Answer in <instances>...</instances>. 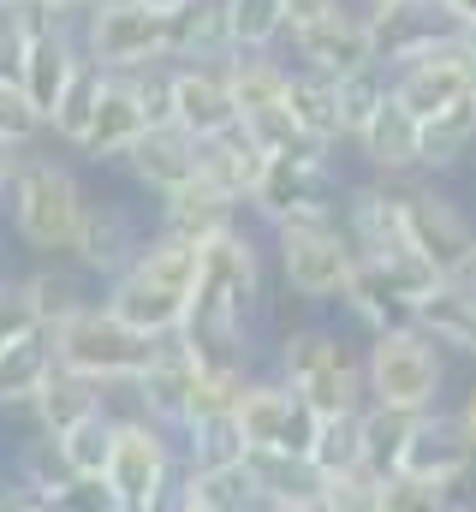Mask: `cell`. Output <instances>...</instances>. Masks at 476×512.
I'll return each mask as SVG.
<instances>
[{
    "label": "cell",
    "mask_w": 476,
    "mask_h": 512,
    "mask_svg": "<svg viewBox=\"0 0 476 512\" xmlns=\"http://www.w3.org/2000/svg\"><path fill=\"white\" fill-rule=\"evenodd\" d=\"M54 352H60V364H72V370H84V376H96V382L131 387L143 376V364L161 352V340L143 334V328H131L114 304L102 298V304L72 310V316L54 328Z\"/></svg>",
    "instance_id": "ba28073f"
},
{
    "label": "cell",
    "mask_w": 476,
    "mask_h": 512,
    "mask_svg": "<svg viewBox=\"0 0 476 512\" xmlns=\"http://www.w3.org/2000/svg\"><path fill=\"white\" fill-rule=\"evenodd\" d=\"M310 459L322 465V477H346L369 465V441H363V411H340V417H316L310 435Z\"/></svg>",
    "instance_id": "74e56055"
},
{
    "label": "cell",
    "mask_w": 476,
    "mask_h": 512,
    "mask_svg": "<svg viewBox=\"0 0 476 512\" xmlns=\"http://www.w3.org/2000/svg\"><path fill=\"white\" fill-rule=\"evenodd\" d=\"M125 167H131V179L143 191L167 197V191H179L185 179L203 173V137H191V131L173 126V120H155V126L125 149Z\"/></svg>",
    "instance_id": "d6986e66"
},
{
    "label": "cell",
    "mask_w": 476,
    "mask_h": 512,
    "mask_svg": "<svg viewBox=\"0 0 476 512\" xmlns=\"http://www.w3.org/2000/svg\"><path fill=\"white\" fill-rule=\"evenodd\" d=\"M453 411H459V423H465V435L476 441V382L465 387V393H459V405H453Z\"/></svg>",
    "instance_id": "681fc988"
},
{
    "label": "cell",
    "mask_w": 476,
    "mask_h": 512,
    "mask_svg": "<svg viewBox=\"0 0 476 512\" xmlns=\"http://www.w3.org/2000/svg\"><path fill=\"white\" fill-rule=\"evenodd\" d=\"M357 6H363V12H375V6H387V0H357Z\"/></svg>",
    "instance_id": "db71d44e"
},
{
    "label": "cell",
    "mask_w": 476,
    "mask_h": 512,
    "mask_svg": "<svg viewBox=\"0 0 476 512\" xmlns=\"http://www.w3.org/2000/svg\"><path fill=\"white\" fill-rule=\"evenodd\" d=\"M191 393H197V358H191L185 340L173 334V340H161V352L143 364V376L131 382V399H137V411H149L155 423L185 429V417H191Z\"/></svg>",
    "instance_id": "44dd1931"
},
{
    "label": "cell",
    "mask_w": 476,
    "mask_h": 512,
    "mask_svg": "<svg viewBox=\"0 0 476 512\" xmlns=\"http://www.w3.org/2000/svg\"><path fill=\"white\" fill-rule=\"evenodd\" d=\"M227 84H233L238 120H256V114L286 108L292 66H286L274 48H233V54H227Z\"/></svg>",
    "instance_id": "83f0119b"
},
{
    "label": "cell",
    "mask_w": 476,
    "mask_h": 512,
    "mask_svg": "<svg viewBox=\"0 0 476 512\" xmlns=\"http://www.w3.org/2000/svg\"><path fill=\"white\" fill-rule=\"evenodd\" d=\"M280 376L304 393V405L316 417H340V411H363L369 405L363 352H352L322 322H304V328H286L280 334Z\"/></svg>",
    "instance_id": "8992f818"
},
{
    "label": "cell",
    "mask_w": 476,
    "mask_h": 512,
    "mask_svg": "<svg viewBox=\"0 0 476 512\" xmlns=\"http://www.w3.org/2000/svg\"><path fill=\"white\" fill-rule=\"evenodd\" d=\"M340 0H286V36L292 30H304V24H316V18H328Z\"/></svg>",
    "instance_id": "bcb514c9"
},
{
    "label": "cell",
    "mask_w": 476,
    "mask_h": 512,
    "mask_svg": "<svg viewBox=\"0 0 476 512\" xmlns=\"http://www.w3.org/2000/svg\"><path fill=\"white\" fill-rule=\"evenodd\" d=\"M250 471L268 512H328V477L310 453L292 447H250Z\"/></svg>",
    "instance_id": "ffe728a7"
},
{
    "label": "cell",
    "mask_w": 476,
    "mask_h": 512,
    "mask_svg": "<svg viewBox=\"0 0 476 512\" xmlns=\"http://www.w3.org/2000/svg\"><path fill=\"white\" fill-rule=\"evenodd\" d=\"M167 120L191 137H215L238 126V102L227 84V60H173L167 66Z\"/></svg>",
    "instance_id": "9a60e30c"
},
{
    "label": "cell",
    "mask_w": 476,
    "mask_h": 512,
    "mask_svg": "<svg viewBox=\"0 0 476 512\" xmlns=\"http://www.w3.org/2000/svg\"><path fill=\"white\" fill-rule=\"evenodd\" d=\"M476 149V90L423 114V173H453Z\"/></svg>",
    "instance_id": "836d02e7"
},
{
    "label": "cell",
    "mask_w": 476,
    "mask_h": 512,
    "mask_svg": "<svg viewBox=\"0 0 476 512\" xmlns=\"http://www.w3.org/2000/svg\"><path fill=\"white\" fill-rule=\"evenodd\" d=\"M84 54L108 72H143L167 60V12L143 0H96L84 12Z\"/></svg>",
    "instance_id": "8fae6325"
},
{
    "label": "cell",
    "mask_w": 476,
    "mask_h": 512,
    "mask_svg": "<svg viewBox=\"0 0 476 512\" xmlns=\"http://www.w3.org/2000/svg\"><path fill=\"white\" fill-rule=\"evenodd\" d=\"M453 280H471L476 286V251H471V262H465V274H453Z\"/></svg>",
    "instance_id": "f5cc1de1"
},
{
    "label": "cell",
    "mask_w": 476,
    "mask_h": 512,
    "mask_svg": "<svg viewBox=\"0 0 476 512\" xmlns=\"http://www.w3.org/2000/svg\"><path fill=\"white\" fill-rule=\"evenodd\" d=\"M173 435L167 423H155L149 411H131L114 417V453H108V471H102V489H108V512H155L173 507Z\"/></svg>",
    "instance_id": "52a82bcc"
},
{
    "label": "cell",
    "mask_w": 476,
    "mask_h": 512,
    "mask_svg": "<svg viewBox=\"0 0 476 512\" xmlns=\"http://www.w3.org/2000/svg\"><path fill=\"white\" fill-rule=\"evenodd\" d=\"M459 36H465V48H471V60H476V18L471 24H459Z\"/></svg>",
    "instance_id": "816d5d0a"
},
{
    "label": "cell",
    "mask_w": 476,
    "mask_h": 512,
    "mask_svg": "<svg viewBox=\"0 0 476 512\" xmlns=\"http://www.w3.org/2000/svg\"><path fill=\"white\" fill-rule=\"evenodd\" d=\"M102 84H108V66H96L90 54L78 60V72H72V84L60 90V102H54V114H48V126L60 143H72V149H84L90 143V126H96V108H102Z\"/></svg>",
    "instance_id": "e575fe53"
},
{
    "label": "cell",
    "mask_w": 476,
    "mask_h": 512,
    "mask_svg": "<svg viewBox=\"0 0 476 512\" xmlns=\"http://www.w3.org/2000/svg\"><path fill=\"white\" fill-rule=\"evenodd\" d=\"M268 316V286H262V245L256 233H244V221L227 227L221 239H209L197 256V286L179 322L185 352L203 370H238L250 376V352H256V322Z\"/></svg>",
    "instance_id": "6da1fadb"
},
{
    "label": "cell",
    "mask_w": 476,
    "mask_h": 512,
    "mask_svg": "<svg viewBox=\"0 0 476 512\" xmlns=\"http://www.w3.org/2000/svg\"><path fill=\"white\" fill-rule=\"evenodd\" d=\"M352 149L363 155L369 173H423V120L399 96H387L381 114L363 126V137Z\"/></svg>",
    "instance_id": "d4e9b609"
},
{
    "label": "cell",
    "mask_w": 476,
    "mask_h": 512,
    "mask_svg": "<svg viewBox=\"0 0 476 512\" xmlns=\"http://www.w3.org/2000/svg\"><path fill=\"white\" fill-rule=\"evenodd\" d=\"M6 203H12V233L30 245V251H78V233H84V215H90V197L78 185L72 167L48 161V155H24L12 185H6Z\"/></svg>",
    "instance_id": "277c9868"
},
{
    "label": "cell",
    "mask_w": 476,
    "mask_h": 512,
    "mask_svg": "<svg viewBox=\"0 0 476 512\" xmlns=\"http://www.w3.org/2000/svg\"><path fill=\"white\" fill-rule=\"evenodd\" d=\"M262 167H268V149L244 126H227V131H215V137H203V179H215L221 191H233L238 203H250Z\"/></svg>",
    "instance_id": "1f68e13d"
},
{
    "label": "cell",
    "mask_w": 476,
    "mask_h": 512,
    "mask_svg": "<svg viewBox=\"0 0 476 512\" xmlns=\"http://www.w3.org/2000/svg\"><path fill=\"white\" fill-rule=\"evenodd\" d=\"M185 441V465H227V459H244L250 441H244V423H238V405L233 411H203L179 429Z\"/></svg>",
    "instance_id": "f35d334b"
},
{
    "label": "cell",
    "mask_w": 476,
    "mask_h": 512,
    "mask_svg": "<svg viewBox=\"0 0 476 512\" xmlns=\"http://www.w3.org/2000/svg\"><path fill=\"white\" fill-rule=\"evenodd\" d=\"M18 161H24V149H18V143H6V137H0V191H6V185H12V173H18Z\"/></svg>",
    "instance_id": "7dc6e473"
},
{
    "label": "cell",
    "mask_w": 476,
    "mask_h": 512,
    "mask_svg": "<svg viewBox=\"0 0 476 512\" xmlns=\"http://www.w3.org/2000/svg\"><path fill=\"white\" fill-rule=\"evenodd\" d=\"M54 364H60L54 328H36V334L0 346V405H6V411H12V405H30V399L42 393V382L54 376Z\"/></svg>",
    "instance_id": "d6a6232c"
},
{
    "label": "cell",
    "mask_w": 476,
    "mask_h": 512,
    "mask_svg": "<svg viewBox=\"0 0 476 512\" xmlns=\"http://www.w3.org/2000/svg\"><path fill=\"white\" fill-rule=\"evenodd\" d=\"M233 48L227 0H185L179 12H167V60H227Z\"/></svg>",
    "instance_id": "4316f807"
},
{
    "label": "cell",
    "mask_w": 476,
    "mask_h": 512,
    "mask_svg": "<svg viewBox=\"0 0 476 512\" xmlns=\"http://www.w3.org/2000/svg\"><path fill=\"white\" fill-rule=\"evenodd\" d=\"M393 96V72L381 66V60H369V66H357L340 78V126H346V149H352L363 126L381 114V102Z\"/></svg>",
    "instance_id": "ab89813d"
},
{
    "label": "cell",
    "mask_w": 476,
    "mask_h": 512,
    "mask_svg": "<svg viewBox=\"0 0 476 512\" xmlns=\"http://www.w3.org/2000/svg\"><path fill=\"white\" fill-rule=\"evenodd\" d=\"M459 30V18L441 6V0H387L369 12V36H375V60L393 72L405 60H417L423 48L447 42Z\"/></svg>",
    "instance_id": "e0dca14e"
},
{
    "label": "cell",
    "mask_w": 476,
    "mask_h": 512,
    "mask_svg": "<svg viewBox=\"0 0 476 512\" xmlns=\"http://www.w3.org/2000/svg\"><path fill=\"white\" fill-rule=\"evenodd\" d=\"M387 179L399 185L411 245L429 256L447 280L465 274V262H471V251H476V221L447 197V191H435V173H387Z\"/></svg>",
    "instance_id": "30bf717a"
},
{
    "label": "cell",
    "mask_w": 476,
    "mask_h": 512,
    "mask_svg": "<svg viewBox=\"0 0 476 512\" xmlns=\"http://www.w3.org/2000/svg\"><path fill=\"white\" fill-rule=\"evenodd\" d=\"M393 471L465 489V483H471V471H476V441L465 435L459 411H453V405L417 411V417H411V435H405V447H399V459H393Z\"/></svg>",
    "instance_id": "7c38bea8"
},
{
    "label": "cell",
    "mask_w": 476,
    "mask_h": 512,
    "mask_svg": "<svg viewBox=\"0 0 476 512\" xmlns=\"http://www.w3.org/2000/svg\"><path fill=\"white\" fill-rule=\"evenodd\" d=\"M346 179H340V167H334V149H322V143H298V149H280V155H268V167H262V179H256V191H250V215L262 221V227H310V221H340L346 215Z\"/></svg>",
    "instance_id": "3957f363"
},
{
    "label": "cell",
    "mask_w": 476,
    "mask_h": 512,
    "mask_svg": "<svg viewBox=\"0 0 476 512\" xmlns=\"http://www.w3.org/2000/svg\"><path fill=\"white\" fill-rule=\"evenodd\" d=\"M36 6H42V12H54V18H84L96 0H36Z\"/></svg>",
    "instance_id": "c3c4849f"
},
{
    "label": "cell",
    "mask_w": 476,
    "mask_h": 512,
    "mask_svg": "<svg viewBox=\"0 0 476 512\" xmlns=\"http://www.w3.org/2000/svg\"><path fill=\"white\" fill-rule=\"evenodd\" d=\"M24 292H30V304H36L42 328H60V322L72 316V310H84V304H90L72 268H36V274L24 280Z\"/></svg>",
    "instance_id": "b9f144b4"
},
{
    "label": "cell",
    "mask_w": 476,
    "mask_h": 512,
    "mask_svg": "<svg viewBox=\"0 0 476 512\" xmlns=\"http://www.w3.org/2000/svg\"><path fill=\"white\" fill-rule=\"evenodd\" d=\"M471 90H476V60H471V48H465L459 30H453L447 42L423 48L417 60L393 66V96H399L417 120L435 114V108H447V102H459V96H471Z\"/></svg>",
    "instance_id": "5bb4252c"
},
{
    "label": "cell",
    "mask_w": 476,
    "mask_h": 512,
    "mask_svg": "<svg viewBox=\"0 0 476 512\" xmlns=\"http://www.w3.org/2000/svg\"><path fill=\"white\" fill-rule=\"evenodd\" d=\"M78 60H84V42H72V30H66V18H54V12H42V18H36V30H30V48H24V66H18V84L30 90V102H36L42 114H54V102H60V90L72 84V72H78Z\"/></svg>",
    "instance_id": "7402d4cb"
},
{
    "label": "cell",
    "mask_w": 476,
    "mask_h": 512,
    "mask_svg": "<svg viewBox=\"0 0 476 512\" xmlns=\"http://www.w3.org/2000/svg\"><path fill=\"white\" fill-rule=\"evenodd\" d=\"M238 48H280L286 42V0H227Z\"/></svg>",
    "instance_id": "7bdbcfd3"
},
{
    "label": "cell",
    "mask_w": 476,
    "mask_h": 512,
    "mask_svg": "<svg viewBox=\"0 0 476 512\" xmlns=\"http://www.w3.org/2000/svg\"><path fill=\"white\" fill-rule=\"evenodd\" d=\"M78 489H84V483L66 471V459H60L54 435L42 429L36 441H24V447H18V465H12V483L0 489V507H12V512H54V507L84 501Z\"/></svg>",
    "instance_id": "ac0fdd59"
},
{
    "label": "cell",
    "mask_w": 476,
    "mask_h": 512,
    "mask_svg": "<svg viewBox=\"0 0 476 512\" xmlns=\"http://www.w3.org/2000/svg\"><path fill=\"white\" fill-rule=\"evenodd\" d=\"M346 310H352V322H363V334H381V328H393V322H411V304L387 286V274L375 268V262H363L357 256V274L352 286H346V298H340Z\"/></svg>",
    "instance_id": "8d00e7d4"
},
{
    "label": "cell",
    "mask_w": 476,
    "mask_h": 512,
    "mask_svg": "<svg viewBox=\"0 0 476 512\" xmlns=\"http://www.w3.org/2000/svg\"><path fill=\"white\" fill-rule=\"evenodd\" d=\"M30 411H36V429L60 435V429H72L78 417L108 411V382H96V376H84V370H72V364H54V376H48L42 393L30 399Z\"/></svg>",
    "instance_id": "4dcf8cb0"
},
{
    "label": "cell",
    "mask_w": 476,
    "mask_h": 512,
    "mask_svg": "<svg viewBox=\"0 0 476 512\" xmlns=\"http://www.w3.org/2000/svg\"><path fill=\"white\" fill-rule=\"evenodd\" d=\"M173 507L179 512H256L262 489H256V471H250V453L227 459V465H185V477L173 489Z\"/></svg>",
    "instance_id": "cb8c5ba5"
},
{
    "label": "cell",
    "mask_w": 476,
    "mask_h": 512,
    "mask_svg": "<svg viewBox=\"0 0 476 512\" xmlns=\"http://www.w3.org/2000/svg\"><path fill=\"white\" fill-rule=\"evenodd\" d=\"M54 447H60V459H66V471H72L78 483H102L108 453H114V411H90V417H78L72 429L54 435Z\"/></svg>",
    "instance_id": "d590c367"
},
{
    "label": "cell",
    "mask_w": 476,
    "mask_h": 512,
    "mask_svg": "<svg viewBox=\"0 0 476 512\" xmlns=\"http://www.w3.org/2000/svg\"><path fill=\"white\" fill-rule=\"evenodd\" d=\"M238 423H244V441L250 447L310 453V435H316V411L304 405V393L286 382V376H250L244 393H238Z\"/></svg>",
    "instance_id": "4fadbf2b"
},
{
    "label": "cell",
    "mask_w": 476,
    "mask_h": 512,
    "mask_svg": "<svg viewBox=\"0 0 476 512\" xmlns=\"http://www.w3.org/2000/svg\"><path fill=\"white\" fill-rule=\"evenodd\" d=\"M441 6H447L459 24H471V18H476V0H441Z\"/></svg>",
    "instance_id": "f907efd6"
},
{
    "label": "cell",
    "mask_w": 476,
    "mask_h": 512,
    "mask_svg": "<svg viewBox=\"0 0 476 512\" xmlns=\"http://www.w3.org/2000/svg\"><path fill=\"white\" fill-rule=\"evenodd\" d=\"M42 131H48V114L30 102V90L18 78H0V137L18 143V149H30Z\"/></svg>",
    "instance_id": "ee69618b"
},
{
    "label": "cell",
    "mask_w": 476,
    "mask_h": 512,
    "mask_svg": "<svg viewBox=\"0 0 476 512\" xmlns=\"http://www.w3.org/2000/svg\"><path fill=\"white\" fill-rule=\"evenodd\" d=\"M36 328H42V316H36V304L24 292V280H0V346H12V340H24Z\"/></svg>",
    "instance_id": "f6af8a7d"
},
{
    "label": "cell",
    "mask_w": 476,
    "mask_h": 512,
    "mask_svg": "<svg viewBox=\"0 0 476 512\" xmlns=\"http://www.w3.org/2000/svg\"><path fill=\"white\" fill-rule=\"evenodd\" d=\"M197 256H203V245H191V239L155 227V233L143 239V251L108 280V304H114L131 328H143V334H155V340H173L179 322H185L191 286H197Z\"/></svg>",
    "instance_id": "7a4b0ae2"
},
{
    "label": "cell",
    "mask_w": 476,
    "mask_h": 512,
    "mask_svg": "<svg viewBox=\"0 0 476 512\" xmlns=\"http://www.w3.org/2000/svg\"><path fill=\"white\" fill-rule=\"evenodd\" d=\"M286 42H292L298 66H310V72H328V78H346V72H357V66H369V60H375L369 12H363L357 0H340L328 18H316V24L292 30Z\"/></svg>",
    "instance_id": "2e32d148"
},
{
    "label": "cell",
    "mask_w": 476,
    "mask_h": 512,
    "mask_svg": "<svg viewBox=\"0 0 476 512\" xmlns=\"http://www.w3.org/2000/svg\"><path fill=\"white\" fill-rule=\"evenodd\" d=\"M238 203L233 191H221L215 179H185L179 191H167L161 197V221L155 227H167V233H179V239H191V245H209V239H221L227 227H238Z\"/></svg>",
    "instance_id": "603a6c76"
},
{
    "label": "cell",
    "mask_w": 476,
    "mask_h": 512,
    "mask_svg": "<svg viewBox=\"0 0 476 512\" xmlns=\"http://www.w3.org/2000/svg\"><path fill=\"white\" fill-rule=\"evenodd\" d=\"M286 108H292V120L304 131V143H322V149H340L346 143V126H340V78L310 72V66H292Z\"/></svg>",
    "instance_id": "f546056e"
},
{
    "label": "cell",
    "mask_w": 476,
    "mask_h": 512,
    "mask_svg": "<svg viewBox=\"0 0 476 512\" xmlns=\"http://www.w3.org/2000/svg\"><path fill=\"white\" fill-rule=\"evenodd\" d=\"M411 322H417L447 358H476V292L465 280H447L441 292H429V298L411 310Z\"/></svg>",
    "instance_id": "f1b7e54d"
},
{
    "label": "cell",
    "mask_w": 476,
    "mask_h": 512,
    "mask_svg": "<svg viewBox=\"0 0 476 512\" xmlns=\"http://www.w3.org/2000/svg\"><path fill=\"white\" fill-rule=\"evenodd\" d=\"M143 227H137V215L131 209H119V203H90V215H84V233H78V268H90V274H102V280H114L119 268L131 262V256L143 251Z\"/></svg>",
    "instance_id": "484cf974"
},
{
    "label": "cell",
    "mask_w": 476,
    "mask_h": 512,
    "mask_svg": "<svg viewBox=\"0 0 476 512\" xmlns=\"http://www.w3.org/2000/svg\"><path fill=\"white\" fill-rule=\"evenodd\" d=\"M0 280H6V274H0Z\"/></svg>",
    "instance_id": "9f6ffc18"
},
{
    "label": "cell",
    "mask_w": 476,
    "mask_h": 512,
    "mask_svg": "<svg viewBox=\"0 0 476 512\" xmlns=\"http://www.w3.org/2000/svg\"><path fill=\"white\" fill-rule=\"evenodd\" d=\"M280 251V280L292 298L304 304H340L357 274V245L346 221H310V227H280L274 233Z\"/></svg>",
    "instance_id": "9c48e42d"
},
{
    "label": "cell",
    "mask_w": 476,
    "mask_h": 512,
    "mask_svg": "<svg viewBox=\"0 0 476 512\" xmlns=\"http://www.w3.org/2000/svg\"><path fill=\"white\" fill-rule=\"evenodd\" d=\"M363 382H369L375 405L435 411L447 399V352L417 322H393V328L369 334V346H363Z\"/></svg>",
    "instance_id": "5b68a950"
},
{
    "label": "cell",
    "mask_w": 476,
    "mask_h": 512,
    "mask_svg": "<svg viewBox=\"0 0 476 512\" xmlns=\"http://www.w3.org/2000/svg\"><path fill=\"white\" fill-rule=\"evenodd\" d=\"M471 507L453 483H429V477H405V471H387L381 483V512H453Z\"/></svg>",
    "instance_id": "60d3db41"
},
{
    "label": "cell",
    "mask_w": 476,
    "mask_h": 512,
    "mask_svg": "<svg viewBox=\"0 0 476 512\" xmlns=\"http://www.w3.org/2000/svg\"><path fill=\"white\" fill-rule=\"evenodd\" d=\"M0 6H12V0H0Z\"/></svg>",
    "instance_id": "11a10c76"
}]
</instances>
